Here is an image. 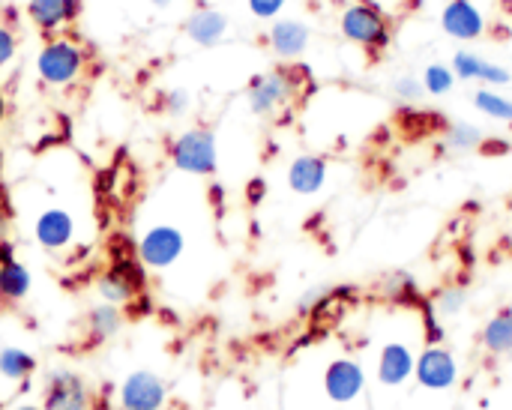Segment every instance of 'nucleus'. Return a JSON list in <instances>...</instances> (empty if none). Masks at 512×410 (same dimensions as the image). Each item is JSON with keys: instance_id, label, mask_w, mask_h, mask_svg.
<instances>
[{"instance_id": "obj_9", "label": "nucleus", "mask_w": 512, "mask_h": 410, "mask_svg": "<svg viewBox=\"0 0 512 410\" xmlns=\"http://www.w3.org/2000/svg\"><path fill=\"white\" fill-rule=\"evenodd\" d=\"M165 402H168V384L150 369L129 372L117 390L120 410H162Z\"/></svg>"}, {"instance_id": "obj_36", "label": "nucleus", "mask_w": 512, "mask_h": 410, "mask_svg": "<svg viewBox=\"0 0 512 410\" xmlns=\"http://www.w3.org/2000/svg\"><path fill=\"white\" fill-rule=\"evenodd\" d=\"M174 0H150V6H156V9H168Z\"/></svg>"}, {"instance_id": "obj_7", "label": "nucleus", "mask_w": 512, "mask_h": 410, "mask_svg": "<svg viewBox=\"0 0 512 410\" xmlns=\"http://www.w3.org/2000/svg\"><path fill=\"white\" fill-rule=\"evenodd\" d=\"M186 249V237L174 225H153L135 243V255L147 270H168L180 261Z\"/></svg>"}, {"instance_id": "obj_29", "label": "nucleus", "mask_w": 512, "mask_h": 410, "mask_svg": "<svg viewBox=\"0 0 512 410\" xmlns=\"http://www.w3.org/2000/svg\"><path fill=\"white\" fill-rule=\"evenodd\" d=\"M393 93H396V99L399 102H420V96H423V84H420V78L417 75H399L396 81H393Z\"/></svg>"}, {"instance_id": "obj_10", "label": "nucleus", "mask_w": 512, "mask_h": 410, "mask_svg": "<svg viewBox=\"0 0 512 410\" xmlns=\"http://www.w3.org/2000/svg\"><path fill=\"white\" fill-rule=\"evenodd\" d=\"M414 366H417V351L405 339H390L378 351L375 378L387 390H402L414 381Z\"/></svg>"}, {"instance_id": "obj_31", "label": "nucleus", "mask_w": 512, "mask_h": 410, "mask_svg": "<svg viewBox=\"0 0 512 410\" xmlns=\"http://www.w3.org/2000/svg\"><path fill=\"white\" fill-rule=\"evenodd\" d=\"M249 3V12L261 21H273L282 15V9L288 6V0H246Z\"/></svg>"}, {"instance_id": "obj_4", "label": "nucleus", "mask_w": 512, "mask_h": 410, "mask_svg": "<svg viewBox=\"0 0 512 410\" xmlns=\"http://www.w3.org/2000/svg\"><path fill=\"white\" fill-rule=\"evenodd\" d=\"M96 291L102 303L126 309L129 303L147 294V267L138 261V255L111 258L108 267L96 276Z\"/></svg>"}, {"instance_id": "obj_15", "label": "nucleus", "mask_w": 512, "mask_h": 410, "mask_svg": "<svg viewBox=\"0 0 512 410\" xmlns=\"http://www.w3.org/2000/svg\"><path fill=\"white\" fill-rule=\"evenodd\" d=\"M330 177V162L318 153H300L288 165V189L294 195H318Z\"/></svg>"}, {"instance_id": "obj_40", "label": "nucleus", "mask_w": 512, "mask_h": 410, "mask_svg": "<svg viewBox=\"0 0 512 410\" xmlns=\"http://www.w3.org/2000/svg\"><path fill=\"white\" fill-rule=\"evenodd\" d=\"M333 3H351V0H333Z\"/></svg>"}, {"instance_id": "obj_30", "label": "nucleus", "mask_w": 512, "mask_h": 410, "mask_svg": "<svg viewBox=\"0 0 512 410\" xmlns=\"http://www.w3.org/2000/svg\"><path fill=\"white\" fill-rule=\"evenodd\" d=\"M327 297H330V288H312L297 300V312L300 315H318V309L327 303Z\"/></svg>"}, {"instance_id": "obj_20", "label": "nucleus", "mask_w": 512, "mask_h": 410, "mask_svg": "<svg viewBox=\"0 0 512 410\" xmlns=\"http://www.w3.org/2000/svg\"><path fill=\"white\" fill-rule=\"evenodd\" d=\"M123 318L126 312L120 306H111V303H99L87 312L84 318V330H87V342L90 345H105L108 339H114L123 327Z\"/></svg>"}, {"instance_id": "obj_2", "label": "nucleus", "mask_w": 512, "mask_h": 410, "mask_svg": "<svg viewBox=\"0 0 512 410\" xmlns=\"http://www.w3.org/2000/svg\"><path fill=\"white\" fill-rule=\"evenodd\" d=\"M342 36L366 51L369 57H381L393 42V21L375 0H351L339 12Z\"/></svg>"}, {"instance_id": "obj_28", "label": "nucleus", "mask_w": 512, "mask_h": 410, "mask_svg": "<svg viewBox=\"0 0 512 410\" xmlns=\"http://www.w3.org/2000/svg\"><path fill=\"white\" fill-rule=\"evenodd\" d=\"M420 333H423L426 345H444L447 342V327H444V321L438 318V312L432 309L429 300L420 303Z\"/></svg>"}, {"instance_id": "obj_24", "label": "nucleus", "mask_w": 512, "mask_h": 410, "mask_svg": "<svg viewBox=\"0 0 512 410\" xmlns=\"http://www.w3.org/2000/svg\"><path fill=\"white\" fill-rule=\"evenodd\" d=\"M483 141H486V132L477 123H468V120L444 123V147L453 153H474L483 147Z\"/></svg>"}, {"instance_id": "obj_11", "label": "nucleus", "mask_w": 512, "mask_h": 410, "mask_svg": "<svg viewBox=\"0 0 512 410\" xmlns=\"http://www.w3.org/2000/svg\"><path fill=\"white\" fill-rule=\"evenodd\" d=\"M42 410H90V390L72 369H51L45 375Z\"/></svg>"}, {"instance_id": "obj_19", "label": "nucleus", "mask_w": 512, "mask_h": 410, "mask_svg": "<svg viewBox=\"0 0 512 410\" xmlns=\"http://www.w3.org/2000/svg\"><path fill=\"white\" fill-rule=\"evenodd\" d=\"M480 345L489 357L507 360L512 357V309H501L495 312L483 330H480Z\"/></svg>"}, {"instance_id": "obj_8", "label": "nucleus", "mask_w": 512, "mask_h": 410, "mask_svg": "<svg viewBox=\"0 0 512 410\" xmlns=\"http://www.w3.org/2000/svg\"><path fill=\"white\" fill-rule=\"evenodd\" d=\"M366 384H369V375L363 363L354 357H336L324 369V396L333 405H354L357 399H363Z\"/></svg>"}, {"instance_id": "obj_6", "label": "nucleus", "mask_w": 512, "mask_h": 410, "mask_svg": "<svg viewBox=\"0 0 512 410\" xmlns=\"http://www.w3.org/2000/svg\"><path fill=\"white\" fill-rule=\"evenodd\" d=\"M414 381L420 390L429 393H450L459 387L462 381V363L459 357L447 348V345H426L417 354V366H414Z\"/></svg>"}, {"instance_id": "obj_37", "label": "nucleus", "mask_w": 512, "mask_h": 410, "mask_svg": "<svg viewBox=\"0 0 512 410\" xmlns=\"http://www.w3.org/2000/svg\"><path fill=\"white\" fill-rule=\"evenodd\" d=\"M6 213V189H3V183H0V216Z\"/></svg>"}, {"instance_id": "obj_14", "label": "nucleus", "mask_w": 512, "mask_h": 410, "mask_svg": "<svg viewBox=\"0 0 512 410\" xmlns=\"http://www.w3.org/2000/svg\"><path fill=\"white\" fill-rule=\"evenodd\" d=\"M309 42H312V27L300 18H276L267 30L270 51L285 63H294L297 57H303Z\"/></svg>"}, {"instance_id": "obj_41", "label": "nucleus", "mask_w": 512, "mask_h": 410, "mask_svg": "<svg viewBox=\"0 0 512 410\" xmlns=\"http://www.w3.org/2000/svg\"><path fill=\"white\" fill-rule=\"evenodd\" d=\"M510 261H512V240H510Z\"/></svg>"}, {"instance_id": "obj_1", "label": "nucleus", "mask_w": 512, "mask_h": 410, "mask_svg": "<svg viewBox=\"0 0 512 410\" xmlns=\"http://www.w3.org/2000/svg\"><path fill=\"white\" fill-rule=\"evenodd\" d=\"M309 87H312V75L306 66L282 63V66L261 72L249 81L246 102L255 117H276V114L288 111Z\"/></svg>"}, {"instance_id": "obj_23", "label": "nucleus", "mask_w": 512, "mask_h": 410, "mask_svg": "<svg viewBox=\"0 0 512 410\" xmlns=\"http://www.w3.org/2000/svg\"><path fill=\"white\" fill-rule=\"evenodd\" d=\"M36 375V357L24 348H0V378L9 384H27Z\"/></svg>"}, {"instance_id": "obj_18", "label": "nucleus", "mask_w": 512, "mask_h": 410, "mask_svg": "<svg viewBox=\"0 0 512 410\" xmlns=\"http://www.w3.org/2000/svg\"><path fill=\"white\" fill-rule=\"evenodd\" d=\"M225 33H228V15L219 12V9H213V6H201V9H195L186 18V36L192 42L204 45V48L222 42Z\"/></svg>"}, {"instance_id": "obj_39", "label": "nucleus", "mask_w": 512, "mask_h": 410, "mask_svg": "<svg viewBox=\"0 0 512 410\" xmlns=\"http://www.w3.org/2000/svg\"><path fill=\"white\" fill-rule=\"evenodd\" d=\"M0 117H3V96H0Z\"/></svg>"}, {"instance_id": "obj_34", "label": "nucleus", "mask_w": 512, "mask_h": 410, "mask_svg": "<svg viewBox=\"0 0 512 410\" xmlns=\"http://www.w3.org/2000/svg\"><path fill=\"white\" fill-rule=\"evenodd\" d=\"M264 198H267V183H264L261 177L249 180V186H246V201H249L252 207H258Z\"/></svg>"}, {"instance_id": "obj_26", "label": "nucleus", "mask_w": 512, "mask_h": 410, "mask_svg": "<svg viewBox=\"0 0 512 410\" xmlns=\"http://www.w3.org/2000/svg\"><path fill=\"white\" fill-rule=\"evenodd\" d=\"M429 303H432V309L438 312V318L447 321V318H456V315L465 312V306H468V291H465L462 285H444V288H438V291L432 294Z\"/></svg>"}, {"instance_id": "obj_5", "label": "nucleus", "mask_w": 512, "mask_h": 410, "mask_svg": "<svg viewBox=\"0 0 512 410\" xmlns=\"http://www.w3.org/2000/svg\"><path fill=\"white\" fill-rule=\"evenodd\" d=\"M171 162L177 171L192 174V177H213L219 168V147L216 135L204 126L186 129L183 135L174 138L171 144Z\"/></svg>"}, {"instance_id": "obj_27", "label": "nucleus", "mask_w": 512, "mask_h": 410, "mask_svg": "<svg viewBox=\"0 0 512 410\" xmlns=\"http://www.w3.org/2000/svg\"><path fill=\"white\" fill-rule=\"evenodd\" d=\"M456 72L450 69V63H429L420 75V84H423V93L429 96H450L453 87H456Z\"/></svg>"}, {"instance_id": "obj_12", "label": "nucleus", "mask_w": 512, "mask_h": 410, "mask_svg": "<svg viewBox=\"0 0 512 410\" xmlns=\"http://www.w3.org/2000/svg\"><path fill=\"white\" fill-rule=\"evenodd\" d=\"M441 30L456 42H477L486 36V12L474 0H447L441 9Z\"/></svg>"}, {"instance_id": "obj_35", "label": "nucleus", "mask_w": 512, "mask_h": 410, "mask_svg": "<svg viewBox=\"0 0 512 410\" xmlns=\"http://www.w3.org/2000/svg\"><path fill=\"white\" fill-rule=\"evenodd\" d=\"M222 195H225V192H222V186H210V201H213V207H216V204H222Z\"/></svg>"}, {"instance_id": "obj_32", "label": "nucleus", "mask_w": 512, "mask_h": 410, "mask_svg": "<svg viewBox=\"0 0 512 410\" xmlns=\"http://www.w3.org/2000/svg\"><path fill=\"white\" fill-rule=\"evenodd\" d=\"M15 51H18V39H15V33H12V27L0 21V69L12 63V57H15Z\"/></svg>"}, {"instance_id": "obj_21", "label": "nucleus", "mask_w": 512, "mask_h": 410, "mask_svg": "<svg viewBox=\"0 0 512 410\" xmlns=\"http://www.w3.org/2000/svg\"><path fill=\"white\" fill-rule=\"evenodd\" d=\"M30 288H33V273L18 258L0 264V303L6 306L24 303L30 297Z\"/></svg>"}, {"instance_id": "obj_38", "label": "nucleus", "mask_w": 512, "mask_h": 410, "mask_svg": "<svg viewBox=\"0 0 512 410\" xmlns=\"http://www.w3.org/2000/svg\"><path fill=\"white\" fill-rule=\"evenodd\" d=\"M12 410H42V405H18V408Z\"/></svg>"}, {"instance_id": "obj_16", "label": "nucleus", "mask_w": 512, "mask_h": 410, "mask_svg": "<svg viewBox=\"0 0 512 410\" xmlns=\"http://www.w3.org/2000/svg\"><path fill=\"white\" fill-rule=\"evenodd\" d=\"M33 237L48 252H63L75 240V219L63 207H48L33 222Z\"/></svg>"}, {"instance_id": "obj_22", "label": "nucleus", "mask_w": 512, "mask_h": 410, "mask_svg": "<svg viewBox=\"0 0 512 410\" xmlns=\"http://www.w3.org/2000/svg\"><path fill=\"white\" fill-rule=\"evenodd\" d=\"M381 294H384L390 303L405 306V309H420V303L426 300L423 291H420V285H417V279H414L411 273H405V270L387 273L384 282H381Z\"/></svg>"}, {"instance_id": "obj_25", "label": "nucleus", "mask_w": 512, "mask_h": 410, "mask_svg": "<svg viewBox=\"0 0 512 410\" xmlns=\"http://www.w3.org/2000/svg\"><path fill=\"white\" fill-rule=\"evenodd\" d=\"M474 108L495 123H512V96L495 87H480L474 93Z\"/></svg>"}, {"instance_id": "obj_17", "label": "nucleus", "mask_w": 512, "mask_h": 410, "mask_svg": "<svg viewBox=\"0 0 512 410\" xmlns=\"http://www.w3.org/2000/svg\"><path fill=\"white\" fill-rule=\"evenodd\" d=\"M81 12V0H27V18L42 33H57Z\"/></svg>"}, {"instance_id": "obj_33", "label": "nucleus", "mask_w": 512, "mask_h": 410, "mask_svg": "<svg viewBox=\"0 0 512 410\" xmlns=\"http://www.w3.org/2000/svg\"><path fill=\"white\" fill-rule=\"evenodd\" d=\"M189 93L186 90H168L165 93V111L168 114H174V117H180V114H186V108H189Z\"/></svg>"}, {"instance_id": "obj_13", "label": "nucleus", "mask_w": 512, "mask_h": 410, "mask_svg": "<svg viewBox=\"0 0 512 410\" xmlns=\"http://www.w3.org/2000/svg\"><path fill=\"white\" fill-rule=\"evenodd\" d=\"M450 69L456 72L459 81H474V84H483V87H507L512 84V72L504 63H495L471 48H459L450 60Z\"/></svg>"}, {"instance_id": "obj_3", "label": "nucleus", "mask_w": 512, "mask_h": 410, "mask_svg": "<svg viewBox=\"0 0 512 410\" xmlns=\"http://www.w3.org/2000/svg\"><path fill=\"white\" fill-rule=\"evenodd\" d=\"M87 69V54L78 42L57 36L48 39L36 54V75L48 87H72Z\"/></svg>"}]
</instances>
